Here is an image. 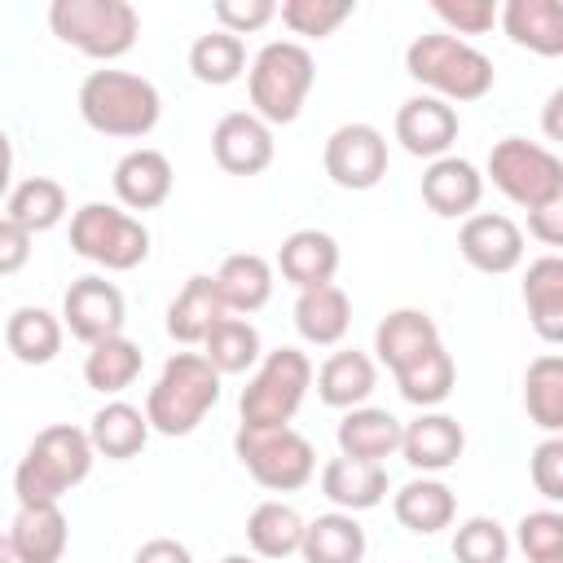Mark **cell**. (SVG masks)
Masks as SVG:
<instances>
[{
	"instance_id": "cell-29",
	"label": "cell",
	"mask_w": 563,
	"mask_h": 563,
	"mask_svg": "<svg viewBox=\"0 0 563 563\" xmlns=\"http://www.w3.org/2000/svg\"><path fill=\"white\" fill-rule=\"evenodd\" d=\"M150 440V422H145V409L128 405V400H106L92 422H88V444L92 453L110 457V462H128L145 449Z\"/></svg>"
},
{
	"instance_id": "cell-21",
	"label": "cell",
	"mask_w": 563,
	"mask_h": 563,
	"mask_svg": "<svg viewBox=\"0 0 563 563\" xmlns=\"http://www.w3.org/2000/svg\"><path fill=\"white\" fill-rule=\"evenodd\" d=\"M216 282V295L224 303V312L233 317H246V312H260L268 299H273V264L255 251H233L224 255V264L211 273Z\"/></svg>"
},
{
	"instance_id": "cell-18",
	"label": "cell",
	"mask_w": 563,
	"mask_h": 563,
	"mask_svg": "<svg viewBox=\"0 0 563 563\" xmlns=\"http://www.w3.org/2000/svg\"><path fill=\"white\" fill-rule=\"evenodd\" d=\"M484 198V176L471 158L444 154L431 158L422 172V202L440 216V220H466Z\"/></svg>"
},
{
	"instance_id": "cell-24",
	"label": "cell",
	"mask_w": 563,
	"mask_h": 563,
	"mask_svg": "<svg viewBox=\"0 0 563 563\" xmlns=\"http://www.w3.org/2000/svg\"><path fill=\"white\" fill-rule=\"evenodd\" d=\"M400 427H405V422H400L396 413L374 409V405H356V409H347V413L339 418L334 440H339V453H343V457L378 462V466H383V457H391V453L400 449Z\"/></svg>"
},
{
	"instance_id": "cell-7",
	"label": "cell",
	"mask_w": 563,
	"mask_h": 563,
	"mask_svg": "<svg viewBox=\"0 0 563 563\" xmlns=\"http://www.w3.org/2000/svg\"><path fill=\"white\" fill-rule=\"evenodd\" d=\"M312 387V361L299 347H277L264 352L255 374L242 387V427H290V418L299 413L303 396Z\"/></svg>"
},
{
	"instance_id": "cell-22",
	"label": "cell",
	"mask_w": 563,
	"mask_h": 563,
	"mask_svg": "<svg viewBox=\"0 0 563 563\" xmlns=\"http://www.w3.org/2000/svg\"><path fill=\"white\" fill-rule=\"evenodd\" d=\"M440 343V325L422 308H396L374 325V356L396 374L409 361H418L427 347Z\"/></svg>"
},
{
	"instance_id": "cell-37",
	"label": "cell",
	"mask_w": 563,
	"mask_h": 563,
	"mask_svg": "<svg viewBox=\"0 0 563 563\" xmlns=\"http://www.w3.org/2000/svg\"><path fill=\"white\" fill-rule=\"evenodd\" d=\"M145 356L132 339L114 334V339H101V343H88V356H84V383L101 396H119L123 387L136 383Z\"/></svg>"
},
{
	"instance_id": "cell-6",
	"label": "cell",
	"mask_w": 563,
	"mask_h": 563,
	"mask_svg": "<svg viewBox=\"0 0 563 563\" xmlns=\"http://www.w3.org/2000/svg\"><path fill=\"white\" fill-rule=\"evenodd\" d=\"M48 26L62 44L97 62L123 57L141 35V18L128 0H53Z\"/></svg>"
},
{
	"instance_id": "cell-31",
	"label": "cell",
	"mask_w": 563,
	"mask_h": 563,
	"mask_svg": "<svg viewBox=\"0 0 563 563\" xmlns=\"http://www.w3.org/2000/svg\"><path fill=\"white\" fill-rule=\"evenodd\" d=\"M391 510H396L400 528H409V532H418V537H431V532H440V528L453 523L457 497H453V488H449L444 479L422 475V479H409V484L391 497Z\"/></svg>"
},
{
	"instance_id": "cell-52",
	"label": "cell",
	"mask_w": 563,
	"mask_h": 563,
	"mask_svg": "<svg viewBox=\"0 0 563 563\" xmlns=\"http://www.w3.org/2000/svg\"><path fill=\"white\" fill-rule=\"evenodd\" d=\"M0 563H13V545H9V532H0Z\"/></svg>"
},
{
	"instance_id": "cell-11",
	"label": "cell",
	"mask_w": 563,
	"mask_h": 563,
	"mask_svg": "<svg viewBox=\"0 0 563 563\" xmlns=\"http://www.w3.org/2000/svg\"><path fill=\"white\" fill-rule=\"evenodd\" d=\"M321 163L339 189H374L387 176V136L374 123H343L325 136Z\"/></svg>"
},
{
	"instance_id": "cell-17",
	"label": "cell",
	"mask_w": 563,
	"mask_h": 563,
	"mask_svg": "<svg viewBox=\"0 0 563 563\" xmlns=\"http://www.w3.org/2000/svg\"><path fill=\"white\" fill-rule=\"evenodd\" d=\"M114 198L123 211H154L172 198V163L163 150H150V145H136L128 150L119 163H114Z\"/></svg>"
},
{
	"instance_id": "cell-19",
	"label": "cell",
	"mask_w": 563,
	"mask_h": 563,
	"mask_svg": "<svg viewBox=\"0 0 563 563\" xmlns=\"http://www.w3.org/2000/svg\"><path fill=\"white\" fill-rule=\"evenodd\" d=\"M277 268L295 290L330 286L339 273V242L325 229H295L277 246Z\"/></svg>"
},
{
	"instance_id": "cell-28",
	"label": "cell",
	"mask_w": 563,
	"mask_h": 563,
	"mask_svg": "<svg viewBox=\"0 0 563 563\" xmlns=\"http://www.w3.org/2000/svg\"><path fill=\"white\" fill-rule=\"evenodd\" d=\"M523 303H528L532 330L550 347L563 343V260L554 251L528 264V273H523Z\"/></svg>"
},
{
	"instance_id": "cell-2",
	"label": "cell",
	"mask_w": 563,
	"mask_h": 563,
	"mask_svg": "<svg viewBox=\"0 0 563 563\" xmlns=\"http://www.w3.org/2000/svg\"><path fill=\"white\" fill-rule=\"evenodd\" d=\"M158 114H163V97L145 75L106 66L79 84V119L101 136L141 141L158 128Z\"/></svg>"
},
{
	"instance_id": "cell-43",
	"label": "cell",
	"mask_w": 563,
	"mask_h": 563,
	"mask_svg": "<svg viewBox=\"0 0 563 563\" xmlns=\"http://www.w3.org/2000/svg\"><path fill=\"white\" fill-rule=\"evenodd\" d=\"M515 541L519 550L532 559H550V554H563V515L559 510H528L519 523H515Z\"/></svg>"
},
{
	"instance_id": "cell-49",
	"label": "cell",
	"mask_w": 563,
	"mask_h": 563,
	"mask_svg": "<svg viewBox=\"0 0 563 563\" xmlns=\"http://www.w3.org/2000/svg\"><path fill=\"white\" fill-rule=\"evenodd\" d=\"M132 563H194V554H189V545L176 541V537H150V541L132 554Z\"/></svg>"
},
{
	"instance_id": "cell-50",
	"label": "cell",
	"mask_w": 563,
	"mask_h": 563,
	"mask_svg": "<svg viewBox=\"0 0 563 563\" xmlns=\"http://www.w3.org/2000/svg\"><path fill=\"white\" fill-rule=\"evenodd\" d=\"M9 185H13V141L0 128V198H9Z\"/></svg>"
},
{
	"instance_id": "cell-9",
	"label": "cell",
	"mask_w": 563,
	"mask_h": 563,
	"mask_svg": "<svg viewBox=\"0 0 563 563\" xmlns=\"http://www.w3.org/2000/svg\"><path fill=\"white\" fill-rule=\"evenodd\" d=\"M488 180L523 211L563 202V158L528 136H501L488 150Z\"/></svg>"
},
{
	"instance_id": "cell-10",
	"label": "cell",
	"mask_w": 563,
	"mask_h": 563,
	"mask_svg": "<svg viewBox=\"0 0 563 563\" xmlns=\"http://www.w3.org/2000/svg\"><path fill=\"white\" fill-rule=\"evenodd\" d=\"M70 246H75V255L92 260L106 273H128V268L145 264L150 229L114 202H84L70 216Z\"/></svg>"
},
{
	"instance_id": "cell-54",
	"label": "cell",
	"mask_w": 563,
	"mask_h": 563,
	"mask_svg": "<svg viewBox=\"0 0 563 563\" xmlns=\"http://www.w3.org/2000/svg\"><path fill=\"white\" fill-rule=\"evenodd\" d=\"M532 563H563V554H550V559H532Z\"/></svg>"
},
{
	"instance_id": "cell-40",
	"label": "cell",
	"mask_w": 563,
	"mask_h": 563,
	"mask_svg": "<svg viewBox=\"0 0 563 563\" xmlns=\"http://www.w3.org/2000/svg\"><path fill=\"white\" fill-rule=\"evenodd\" d=\"M189 70L198 84H211V88H224L233 84L242 70H246V44L229 31H207L189 44Z\"/></svg>"
},
{
	"instance_id": "cell-8",
	"label": "cell",
	"mask_w": 563,
	"mask_h": 563,
	"mask_svg": "<svg viewBox=\"0 0 563 563\" xmlns=\"http://www.w3.org/2000/svg\"><path fill=\"white\" fill-rule=\"evenodd\" d=\"M233 453L268 493H295L317 475V449L295 427H238Z\"/></svg>"
},
{
	"instance_id": "cell-1",
	"label": "cell",
	"mask_w": 563,
	"mask_h": 563,
	"mask_svg": "<svg viewBox=\"0 0 563 563\" xmlns=\"http://www.w3.org/2000/svg\"><path fill=\"white\" fill-rule=\"evenodd\" d=\"M92 444H88V431L84 427H70V422H53L44 427L18 471H13V493H18V506H62V497L88 479L92 471Z\"/></svg>"
},
{
	"instance_id": "cell-20",
	"label": "cell",
	"mask_w": 563,
	"mask_h": 563,
	"mask_svg": "<svg viewBox=\"0 0 563 563\" xmlns=\"http://www.w3.org/2000/svg\"><path fill=\"white\" fill-rule=\"evenodd\" d=\"M497 22L510 35V44L537 57L563 53V4L559 0H506L497 9Z\"/></svg>"
},
{
	"instance_id": "cell-39",
	"label": "cell",
	"mask_w": 563,
	"mask_h": 563,
	"mask_svg": "<svg viewBox=\"0 0 563 563\" xmlns=\"http://www.w3.org/2000/svg\"><path fill=\"white\" fill-rule=\"evenodd\" d=\"M523 409L545 435L563 431V356L559 352H541L528 365V374H523Z\"/></svg>"
},
{
	"instance_id": "cell-4",
	"label": "cell",
	"mask_w": 563,
	"mask_h": 563,
	"mask_svg": "<svg viewBox=\"0 0 563 563\" xmlns=\"http://www.w3.org/2000/svg\"><path fill=\"white\" fill-rule=\"evenodd\" d=\"M405 70H409V79L431 88V97H440L449 106L453 101H479L493 92V62L475 44L444 35V31L418 35L405 48Z\"/></svg>"
},
{
	"instance_id": "cell-3",
	"label": "cell",
	"mask_w": 563,
	"mask_h": 563,
	"mask_svg": "<svg viewBox=\"0 0 563 563\" xmlns=\"http://www.w3.org/2000/svg\"><path fill=\"white\" fill-rule=\"evenodd\" d=\"M220 405V374L202 352L167 356L163 374L145 396V422L158 435H189Z\"/></svg>"
},
{
	"instance_id": "cell-36",
	"label": "cell",
	"mask_w": 563,
	"mask_h": 563,
	"mask_svg": "<svg viewBox=\"0 0 563 563\" xmlns=\"http://www.w3.org/2000/svg\"><path fill=\"white\" fill-rule=\"evenodd\" d=\"M202 356L211 361V369L224 378V374H246L260 365L264 347H260V330L246 321V317H220L207 339H202Z\"/></svg>"
},
{
	"instance_id": "cell-51",
	"label": "cell",
	"mask_w": 563,
	"mask_h": 563,
	"mask_svg": "<svg viewBox=\"0 0 563 563\" xmlns=\"http://www.w3.org/2000/svg\"><path fill=\"white\" fill-rule=\"evenodd\" d=\"M559 110H563V88H554L550 101H545V136H550V141L563 136V132H559Z\"/></svg>"
},
{
	"instance_id": "cell-32",
	"label": "cell",
	"mask_w": 563,
	"mask_h": 563,
	"mask_svg": "<svg viewBox=\"0 0 563 563\" xmlns=\"http://www.w3.org/2000/svg\"><path fill=\"white\" fill-rule=\"evenodd\" d=\"M299 559L303 563H361L365 559V528L347 510L317 515L312 523H303Z\"/></svg>"
},
{
	"instance_id": "cell-15",
	"label": "cell",
	"mask_w": 563,
	"mask_h": 563,
	"mask_svg": "<svg viewBox=\"0 0 563 563\" xmlns=\"http://www.w3.org/2000/svg\"><path fill=\"white\" fill-rule=\"evenodd\" d=\"M462 449H466V431H462V422L449 418V413H440V409H422L413 422L400 427V449H396V453H400L413 471H422V475H440V471L457 466Z\"/></svg>"
},
{
	"instance_id": "cell-26",
	"label": "cell",
	"mask_w": 563,
	"mask_h": 563,
	"mask_svg": "<svg viewBox=\"0 0 563 563\" xmlns=\"http://www.w3.org/2000/svg\"><path fill=\"white\" fill-rule=\"evenodd\" d=\"M321 493L325 501H334L339 510L356 515V510H374L387 497V466L378 462H356V457H330L321 466Z\"/></svg>"
},
{
	"instance_id": "cell-47",
	"label": "cell",
	"mask_w": 563,
	"mask_h": 563,
	"mask_svg": "<svg viewBox=\"0 0 563 563\" xmlns=\"http://www.w3.org/2000/svg\"><path fill=\"white\" fill-rule=\"evenodd\" d=\"M31 260V233L22 224H13L9 216H0V277L22 273Z\"/></svg>"
},
{
	"instance_id": "cell-35",
	"label": "cell",
	"mask_w": 563,
	"mask_h": 563,
	"mask_svg": "<svg viewBox=\"0 0 563 563\" xmlns=\"http://www.w3.org/2000/svg\"><path fill=\"white\" fill-rule=\"evenodd\" d=\"M4 207H9L4 216L35 238V233H48V229H57L66 220V189L53 176H26V180H18L9 189Z\"/></svg>"
},
{
	"instance_id": "cell-14",
	"label": "cell",
	"mask_w": 563,
	"mask_h": 563,
	"mask_svg": "<svg viewBox=\"0 0 563 563\" xmlns=\"http://www.w3.org/2000/svg\"><path fill=\"white\" fill-rule=\"evenodd\" d=\"M211 154L229 176H260L268 172L277 141H273V128L251 110H229L211 128Z\"/></svg>"
},
{
	"instance_id": "cell-27",
	"label": "cell",
	"mask_w": 563,
	"mask_h": 563,
	"mask_svg": "<svg viewBox=\"0 0 563 563\" xmlns=\"http://www.w3.org/2000/svg\"><path fill=\"white\" fill-rule=\"evenodd\" d=\"M347 325H352V299H347L343 286L330 282V286L299 290V299H295V330H299L303 343L334 347V343H343Z\"/></svg>"
},
{
	"instance_id": "cell-12",
	"label": "cell",
	"mask_w": 563,
	"mask_h": 563,
	"mask_svg": "<svg viewBox=\"0 0 563 563\" xmlns=\"http://www.w3.org/2000/svg\"><path fill=\"white\" fill-rule=\"evenodd\" d=\"M123 321H128L123 290L97 273L75 277L70 290L62 295V330H70L79 343L114 339V334H123Z\"/></svg>"
},
{
	"instance_id": "cell-25",
	"label": "cell",
	"mask_w": 563,
	"mask_h": 563,
	"mask_svg": "<svg viewBox=\"0 0 563 563\" xmlns=\"http://www.w3.org/2000/svg\"><path fill=\"white\" fill-rule=\"evenodd\" d=\"M374 387H378V365L369 352H356V347L330 352L317 369V396L330 409H356L369 400Z\"/></svg>"
},
{
	"instance_id": "cell-41",
	"label": "cell",
	"mask_w": 563,
	"mask_h": 563,
	"mask_svg": "<svg viewBox=\"0 0 563 563\" xmlns=\"http://www.w3.org/2000/svg\"><path fill=\"white\" fill-rule=\"evenodd\" d=\"M352 13H356L352 0H282V4H277V18H282L295 35H308V40L334 35Z\"/></svg>"
},
{
	"instance_id": "cell-53",
	"label": "cell",
	"mask_w": 563,
	"mask_h": 563,
	"mask_svg": "<svg viewBox=\"0 0 563 563\" xmlns=\"http://www.w3.org/2000/svg\"><path fill=\"white\" fill-rule=\"evenodd\" d=\"M220 563H255V559H251V554H224Z\"/></svg>"
},
{
	"instance_id": "cell-48",
	"label": "cell",
	"mask_w": 563,
	"mask_h": 563,
	"mask_svg": "<svg viewBox=\"0 0 563 563\" xmlns=\"http://www.w3.org/2000/svg\"><path fill=\"white\" fill-rule=\"evenodd\" d=\"M528 233H532L541 246H563V202L528 211Z\"/></svg>"
},
{
	"instance_id": "cell-5",
	"label": "cell",
	"mask_w": 563,
	"mask_h": 563,
	"mask_svg": "<svg viewBox=\"0 0 563 563\" xmlns=\"http://www.w3.org/2000/svg\"><path fill=\"white\" fill-rule=\"evenodd\" d=\"M317 84V66L312 53L295 40H273L255 53L251 70H246V92H251V114L264 119L268 128L277 123H295L308 92Z\"/></svg>"
},
{
	"instance_id": "cell-23",
	"label": "cell",
	"mask_w": 563,
	"mask_h": 563,
	"mask_svg": "<svg viewBox=\"0 0 563 563\" xmlns=\"http://www.w3.org/2000/svg\"><path fill=\"white\" fill-rule=\"evenodd\" d=\"M66 541H70V528L62 506H18L9 523L13 563H62Z\"/></svg>"
},
{
	"instance_id": "cell-42",
	"label": "cell",
	"mask_w": 563,
	"mask_h": 563,
	"mask_svg": "<svg viewBox=\"0 0 563 563\" xmlns=\"http://www.w3.org/2000/svg\"><path fill=\"white\" fill-rule=\"evenodd\" d=\"M453 559L457 563H506L510 559V537H506V528L497 519L471 515L453 532Z\"/></svg>"
},
{
	"instance_id": "cell-38",
	"label": "cell",
	"mask_w": 563,
	"mask_h": 563,
	"mask_svg": "<svg viewBox=\"0 0 563 563\" xmlns=\"http://www.w3.org/2000/svg\"><path fill=\"white\" fill-rule=\"evenodd\" d=\"M391 378H396V387H400V396H405L409 405L435 409V405L449 400V391H453V383H457V365H453V356L444 352V343H435V347H427L418 361H409L405 369H396Z\"/></svg>"
},
{
	"instance_id": "cell-45",
	"label": "cell",
	"mask_w": 563,
	"mask_h": 563,
	"mask_svg": "<svg viewBox=\"0 0 563 563\" xmlns=\"http://www.w3.org/2000/svg\"><path fill=\"white\" fill-rule=\"evenodd\" d=\"M216 22H220V31H229V35H251V31H260V26H268L273 18H277V4L273 0H216Z\"/></svg>"
},
{
	"instance_id": "cell-16",
	"label": "cell",
	"mask_w": 563,
	"mask_h": 563,
	"mask_svg": "<svg viewBox=\"0 0 563 563\" xmlns=\"http://www.w3.org/2000/svg\"><path fill=\"white\" fill-rule=\"evenodd\" d=\"M457 110L431 92L422 97H409L400 110H396V141L405 145V154L413 158H444L457 141Z\"/></svg>"
},
{
	"instance_id": "cell-13",
	"label": "cell",
	"mask_w": 563,
	"mask_h": 563,
	"mask_svg": "<svg viewBox=\"0 0 563 563\" xmlns=\"http://www.w3.org/2000/svg\"><path fill=\"white\" fill-rule=\"evenodd\" d=\"M457 251L479 273H510L523 264V229L501 211H471L457 229Z\"/></svg>"
},
{
	"instance_id": "cell-46",
	"label": "cell",
	"mask_w": 563,
	"mask_h": 563,
	"mask_svg": "<svg viewBox=\"0 0 563 563\" xmlns=\"http://www.w3.org/2000/svg\"><path fill=\"white\" fill-rule=\"evenodd\" d=\"M532 484L545 501H563V435H545L532 449Z\"/></svg>"
},
{
	"instance_id": "cell-44",
	"label": "cell",
	"mask_w": 563,
	"mask_h": 563,
	"mask_svg": "<svg viewBox=\"0 0 563 563\" xmlns=\"http://www.w3.org/2000/svg\"><path fill=\"white\" fill-rule=\"evenodd\" d=\"M497 0H431V13L449 26V31H457V40L462 35H484V31H493L497 26ZM444 31V35H449Z\"/></svg>"
},
{
	"instance_id": "cell-34",
	"label": "cell",
	"mask_w": 563,
	"mask_h": 563,
	"mask_svg": "<svg viewBox=\"0 0 563 563\" xmlns=\"http://www.w3.org/2000/svg\"><path fill=\"white\" fill-rule=\"evenodd\" d=\"M299 541H303V515L290 501L268 497L246 515V545L260 559H290L299 554Z\"/></svg>"
},
{
	"instance_id": "cell-33",
	"label": "cell",
	"mask_w": 563,
	"mask_h": 563,
	"mask_svg": "<svg viewBox=\"0 0 563 563\" xmlns=\"http://www.w3.org/2000/svg\"><path fill=\"white\" fill-rule=\"evenodd\" d=\"M62 317H53L40 303H22L4 321V343L22 365H48L62 352Z\"/></svg>"
},
{
	"instance_id": "cell-30",
	"label": "cell",
	"mask_w": 563,
	"mask_h": 563,
	"mask_svg": "<svg viewBox=\"0 0 563 563\" xmlns=\"http://www.w3.org/2000/svg\"><path fill=\"white\" fill-rule=\"evenodd\" d=\"M224 317V303L216 295V282L207 273H194L180 295L167 303V334L180 343V347H198L207 339V330Z\"/></svg>"
}]
</instances>
